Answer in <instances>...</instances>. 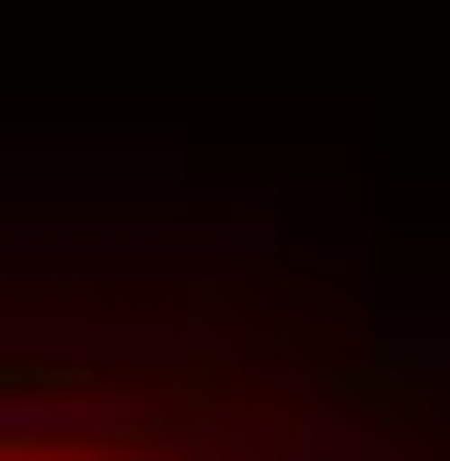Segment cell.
I'll use <instances>...</instances> for the list:
<instances>
[{
  "mask_svg": "<svg viewBox=\"0 0 450 461\" xmlns=\"http://www.w3.org/2000/svg\"><path fill=\"white\" fill-rule=\"evenodd\" d=\"M0 461H450L404 369L254 288H139L12 346Z\"/></svg>",
  "mask_w": 450,
  "mask_h": 461,
  "instance_id": "obj_1",
  "label": "cell"
}]
</instances>
